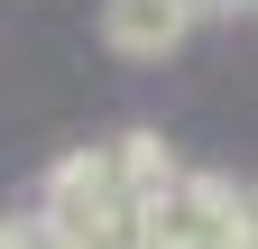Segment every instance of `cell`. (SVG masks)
Returning <instances> with one entry per match:
<instances>
[{"instance_id":"1","label":"cell","mask_w":258,"mask_h":249,"mask_svg":"<svg viewBox=\"0 0 258 249\" xmlns=\"http://www.w3.org/2000/svg\"><path fill=\"white\" fill-rule=\"evenodd\" d=\"M37 222H46L55 240H74V231H102V222H129V175H120V139H102V148H64V157L46 166Z\"/></svg>"},{"instance_id":"3","label":"cell","mask_w":258,"mask_h":249,"mask_svg":"<svg viewBox=\"0 0 258 249\" xmlns=\"http://www.w3.org/2000/svg\"><path fill=\"white\" fill-rule=\"evenodd\" d=\"M231 10H258V0H194V19H231Z\"/></svg>"},{"instance_id":"4","label":"cell","mask_w":258,"mask_h":249,"mask_svg":"<svg viewBox=\"0 0 258 249\" xmlns=\"http://www.w3.org/2000/svg\"><path fill=\"white\" fill-rule=\"evenodd\" d=\"M240 222H249V231H258V175H249V184H240Z\"/></svg>"},{"instance_id":"2","label":"cell","mask_w":258,"mask_h":249,"mask_svg":"<svg viewBox=\"0 0 258 249\" xmlns=\"http://www.w3.org/2000/svg\"><path fill=\"white\" fill-rule=\"evenodd\" d=\"M102 37L129 65H166L194 37V0H102Z\"/></svg>"}]
</instances>
